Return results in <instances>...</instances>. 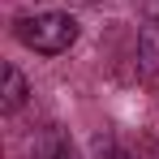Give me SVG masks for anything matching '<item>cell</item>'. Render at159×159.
Instances as JSON below:
<instances>
[{"label":"cell","mask_w":159,"mask_h":159,"mask_svg":"<svg viewBox=\"0 0 159 159\" xmlns=\"http://www.w3.org/2000/svg\"><path fill=\"white\" fill-rule=\"evenodd\" d=\"M90 4H95V0H90Z\"/></svg>","instance_id":"6"},{"label":"cell","mask_w":159,"mask_h":159,"mask_svg":"<svg viewBox=\"0 0 159 159\" xmlns=\"http://www.w3.org/2000/svg\"><path fill=\"white\" fill-rule=\"evenodd\" d=\"M30 99V82H26V73L17 69V65H4V90H0V107L13 116L17 107Z\"/></svg>","instance_id":"4"},{"label":"cell","mask_w":159,"mask_h":159,"mask_svg":"<svg viewBox=\"0 0 159 159\" xmlns=\"http://www.w3.org/2000/svg\"><path fill=\"white\" fill-rule=\"evenodd\" d=\"M13 34H17V43H26L30 52H39V56H60L78 43V17L60 13V9H43V13L17 17Z\"/></svg>","instance_id":"1"},{"label":"cell","mask_w":159,"mask_h":159,"mask_svg":"<svg viewBox=\"0 0 159 159\" xmlns=\"http://www.w3.org/2000/svg\"><path fill=\"white\" fill-rule=\"evenodd\" d=\"M30 159H82V155H78V142L60 129V125H48V129L34 133V142H30Z\"/></svg>","instance_id":"3"},{"label":"cell","mask_w":159,"mask_h":159,"mask_svg":"<svg viewBox=\"0 0 159 159\" xmlns=\"http://www.w3.org/2000/svg\"><path fill=\"white\" fill-rule=\"evenodd\" d=\"M99 159H133V155H129V151H120V146H112V151H103Z\"/></svg>","instance_id":"5"},{"label":"cell","mask_w":159,"mask_h":159,"mask_svg":"<svg viewBox=\"0 0 159 159\" xmlns=\"http://www.w3.org/2000/svg\"><path fill=\"white\" fill-rule=\"evenodd\" d=\"M138 73L146 86H159V4L151 9L146 26L138 34Z\"/></svg>","instance_id":"2"}]
</instances>
